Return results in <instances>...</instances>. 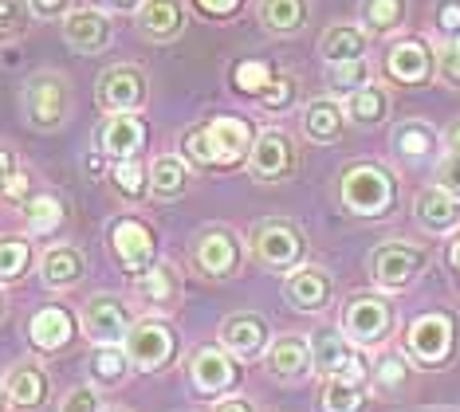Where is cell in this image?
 <instances>
[{
    "instance_id": "1",
    "label": "cell",
    "mask_w": 460,
    "mask_h": 412,
    "mask_svg": "<svg viewBox=\"0 0 460 412\" xmlns=\"http://www.w3.org/2000/svg\"><path fill=\"white\" fill-rule=\"evenodd\" d=\"M252 126L244 118H205L190 126V130L181 134V153L185 162L201 165V169H228L236 162H244L248 153H252Z\"/></svg>"
},
{
    "instance_id": "2",
    "label": "cell",
    "mask_w": 460,
    "mask_h": 412,
    "mask_svg": "<svg viewBox=\"0 0 460 412\" xmlns=\"http://www.w3.org/2000/svg\"><path fill=\"white\" fill-rule=\"evenodd\" d=\"M24 114L36 130H59L71 114V83L59 71H40L24 87Z\"/></svg>"
},
{
    "instance_id": "3",
    "label": "cell",
    "mask_w": 460,
    "mask_h": 412,
    "mask_svg": "<svg viewBox=\"0 0 460 412\" xmlns=\"http://www.w3.org/2000/svg\"><path fill=\"white\" fill-rule=\"evenodd\" d=\"M342 205L358 216H382L394 205V177L382 165H350L342 173Z\"/></svg>"
},
{
    "instance_id": "4",
    "label": "cell",
    "mask_w": 460,
    "mask_h": 412,
    "mask_svg": "<svg viewBox=\"0 0 460 412\" xmlns=\"http://www.w3.org/2000/svg\"><path fill=\"white\" fill-rule=\"evenodd\" d=\"M150 83H146V75L138 67H130V63H114V67H107L99 75V107L107 114H138L146 107V99H150Z\"/></svg>"
},
{
    "instance_id": "5",
    "label": "cell",
    "mask_w": 460,
    "mask_h": 412,
    "mask_svg": "<svg viewBox=\"0 0 460 412\" xmlns=\"http://www.w3.org/2000/svg\"><path fill=\"white\" fill-rule=\"evenodd\" d=\"M127 357L138 369H162L165 362L173 357V330L170 322H158V319H142L130 326L127 334Z\"/></svg>"
},
{
    "instance_id": "6",
    "label": "cell",
    "mask_w": 460,
    "mask_h": 412,
    "mask_svg": "<svg viewBox=\"0 0 460 412\" xmlns=\"http://www.w3.org/2000/svg\"><path fill=\"white\" fill-rule=\"evenodd\" d=\"M311 362H315L319 373L339 377V381H350V385H358L366 377L362 357L350 350L347 337L334 334V330H319L315 334V342H311Z\"/></svg>"
},
{
    "instance_id": "7",
    "label": "cell",
    "mask_w": 460,
    "mask_h": 412,
    "mask_svg": "<svg viewBox=\"0 0 460 412\" xmlns=\"http://www.w3.org/2000/svg\"><path fill=\"white\" fill-rule=\"evenodd\" d=\"M252 244H256V256L264 259L271 271H291L303 256V236L288 220H264V224L256 228Z\"/></svg>"
},
{
    "instance_id": "8",
    "label": "cell",
    "mask_w": 460,
    "mask_h": 412,
    "mask_svg": "<svg viewBox=\"0 0 460 412\" xmlns=\"http://www.w3.org/2000/svg\"><path fill=\"white\" fill-rule=\"evenodd\" d=\"M111 251L114 259L122 263V271H130L138 279L142 271L154 267V232L142 224V220H119L111 228Z\"/></svg>"
},
{
    "instance_id": "9",
    "label": "cell",
    "mask_w": 460,
    "mask_h": 412,
    "mask_svg": "<svg viewBox=\"0 0 460 412\" xmlns=\"http://www.w3.org/2000/svg\"><path fill=\"white\" fill-rule=\"evenodd\" d=\"M390 322H394L390 306L382 299H374V294H358V299H350L347 311H342V330L362 346H378L382 337L390 334Z\"/></svg>"
},
{
    "instance_id": "10",
    "label": "cell",
    "mask_w": 460,
    "mask_h": 412,
    "mask_svg": "<svg viewBox=\"0 0 460 412\" xmlns=\"http://www.w3.org/2000/svg\"><path fill=\"white\" fill-rule=\"evenodd\" d=\"M240 259H244V251L228 228H205L197 236V267L213 279H233L240 271Z\"/></svg>"
},
{
    "instance_id": "11",
    "label": "cell",
    "mask_w": 460,
    "mask_h": 412,
    "mask_svg": "<svg viewBox=\"0 0 460 412\" xmlns=\"http://www.w3.org/2000/svg\"><path fill=\"white\" fill-rule=\"evenodd\" d=\"M425 267V251L413 248V244H382L378 251L370 256V271L374 279L382 283V287H405V283H413L417 275Z\"/></svg>"
},
{
    "instance_id": "12",
    "label": "cell",
    "mask_w": 460,
    "mask_h": 412,
    "mask_svg": "<svg viewBox=\"0 0 460 412\" xmlns=\"http://www.w3.org/2000/svg\"><path fill=\"white\" fill-rule=\"evenodd\" d=\"M248 165L260 181H279L296 169V142L284 130H264L252 142V153H248Z\"/></svg>"
},
{
    "instance_id": "13",
    "label": "cell",
    "mask_w": 460,
    "mask_h": 412,
    "mask_svg": "<svg viewBox=\"0 0 460 412\" xmlns=\"http://www.w3.org/2000/svg\"><path fill=\"white\" fill-rule=\"evenodd\" d=\"M83 326H87V337H95V342L119 346L122 337L130 334V311L122 306V299H114V294H99V299H91L87 311H83Z\"/></svg>"
},
{
    "instance_id": "14",
    "label": "cell",
    "mask_w": 460,
    "mask_h": 412,
    "mask_svg": "<svg viewBox=\"0 0 460 412\" xmlns=\"http://www.w3.org/2000/svg\"><path fill=\"white\" fill-rule=\"evenodd\" d=\"M64 39L79 56H95L111 44V16L102 8H71L64 16Z\"/></svg>"
},
{
    "instance_id": "15",
    "label": "cell",
    "mask_w": 460,
    "mask_h": 412,
    "mask_svg": "<svg viewBox=\"0 0 460 412\" xmlns=\"http://www.w3.org/2000/svg\"><path fill=\"white\" fill-rule=\"evenodd\" d=\"M134 24L146 39H154V44H165V39H177L190 24V16H185V4L181 0H142V8L134 13Z\"/></svg>"
},
{
    "instance_id": "16",
    "label": "cell",
    "mask_w": 460,
    "mask_h": 412,
    "mask_svg": "<svg viewBox=\"0 0 460 412\" xmlns=\"http://www.w3.org/2000/svg\"><path fill=\"white\" fill-rule=\"evenodd\" d=\"M142 142H146V122L138 114H111L99 126V150L114 157V162H130L142 150Z\"/></svg>"
},
{
    "instance_id": "17",
    "label": "cell",
    "mask_w": 460,
    "mask_h": 412,
    "mask_svg": "<svg viewBox=\"0 0 460 412\" xmlns=\"http://www.w3.org/2000/svg\"><path fill=\"white\" fill-rule=\"evenodd\" d=\"M453 350V322L445 314H421L410 326V354L417 362H441Z\"/></svg>"
},
{
    "instance_id": "18",
    "label": "cell",
    "mask_w": 460,
    "mask_h": 412,
    "mask_svg": "<svg viewBox=\"0 0 460 412\" xmlns=\"http://www.w3.org/2000/svg\"><path fill=\"white\" fill-rule=\"evenodd\" d=\"M221 342L228 354L252 362L268 346V322L260 319V314H233V319H225V326H221Z\"/></svg>"
},
{
    "instance_id": "19",
    "label": "cell",
    "mask_w": 460,
    "mask_h": 412,
    "mask_svg": "<svg viewBox=\"0 0 460 412\" xmlns=\"http://www.w3.org/2000/svg\"><path fill=\"white\" fill-rule=\"evenodd\" d=\"M385 75L394 83L417 87V83H425L433 75V56H429V48L421 39H402V44H394L390 56H385Z\"/></svg>"
},
{
    "instance_id": "20",
    "label": "cell",
    "mask_w": 460,
    "mask_h": 412,
    "mask_svg": "<svg viewBox=\"0 0 460 412\" xmlns=\"http://www.w3.org/2000/svg\"><path fill=\"white\" fill-rule=\"evenodd\" d=\"M193 381L201 393H228V389L236 385V365L228 350L221 346H205V350H197L193 357Z\"/></svg>"
},
{
    "instance_id": "21",
    "label": "cell",
    "mask_w": 460,
    "mask_h": 412,
    "mask_svg": "<svg viewBox=\"0 0 460 412\" xmlns=\"http://www.w3.org/2000/svg\"><path fill=\"white\" fill-rule=\"evenodd\" d=\"M284 291L296 311H323L331 302V275L323 267H299L288 275Z\"/></svg>"
},
{
    "instance_id": "22",
    "label": "cell",
    "mask_w": 460,
    "mask_h": 412,
    "mask_svg": "<svg viewBox=\"0 0 460 412\" xmlns=\"http://www.w3.org/2000/svg\"><path fill=\"white\" fill-rule=\"evenodd\" d=\"M28 334H32V346L36 350H64L71 342V334H75V322H71V314L64 306H44V311L32 314V322H28Z\"/></svg>"
},
{
    "instance_id": "23",
    "label": "cell",
    "mask_w": 460,
    "mask_h": 412,
    "mask_svg": "<svg viewBox=\"0 0 460 412\" xmlns=\"http://www.w3.org/2000/svg\"><path fill=\"white\" fill-rule=\"evenodd\" d=\"M413 213L429 232H448L460 224V200L433 185V188H425V193H417Z\"/></svg>"
},
{
    "instance_id": "24",
    "label": "cell",
    "mask_w": 460,
    "mask_h": 412,
    "mask_svg": "<svg viewBox=\"0 0 460 412\" xmlns=\"http://www.w3.org/2000/svg\"><path fill=\"white\" fill-rule=\"evenodd\" d=\"M260 24L276 36H296L311 16V0H260Z\"/></svg>"
},
{
    "instance_id": "25",
    "label": "cell",
    "mask_w": 460,
    "mask_h": 412,
    "mask_svg": "<svg viewBox=\"0 0 460 412\" xmlns=\"http://www.w3.org/2000/svg\"><path fill=\"white\" fill-rule=\"evenodd\" d=\"M311 365V346L299 334H284L268 346V369L276 377H299Z\"/></svg>"
},
{
    "instance_id": "26",
    "label": "cell",
    "mask_w": 460,
    "mask_h": 412,
    "mask_svg": "<svg viewBox=\"0 0 460 412\" xmlns=\"http://www.w3.org/2000/svg\"><path fill=\"white\" fill-rule=\"evenodd\" d=\"M4 393L16 408H40L48 400V377L40 365H16L4 381Z\"/></svg>"
},
{
    "instance_id": "27",
    "label": "cell",
    "mask_w": 460,
    "mask_h": 412,
    "mask_svg": "<svg viewBox=\"0 0 460 412\" xmlns=\"http://www.w3.org/2000/svg\"><path fill=\"white\" fill-rule=\"evenodd\" d=\"M362 51H366V31L354 28V24H331L319 39V56L327 59V67L331 63L362 59Z\"/></svg>"
},
{
    "instance_id": "28",
    "label": "cell",
    "mask_w": 460,
    "mask_h": 412,
    "mask_svg": "<svg viewBox=\"0 0 460 412\" xmlns=\"http://www.w3.org/2000/svg\"><path fill=\"white\" fill-rule=\"evenodd\" d=\"M347 126V114L334 99H311L307 110H303V130H307L311 142H334Z\"/></svg>"
},
{
    "instance_id": "29",
    "label": "cell",
    "mask_w": 460,
    "mask_h": 412,
    "mask_svg": "<svg viewBox=\"0 0 460 412\" xmlns=\"http://www.w3.org/2000/svg\"><path fill=\"white\" fill-rule=\"evenodd\" d=\"M40 275H44L48 287H75L83 279V256L75 248H48L44 263H40Z\"/></svg>"
},
{
    "instance_id": "30",
    "label": "cell",
    "mask_w": 460,
    "mask_h": 412,
    "mask_svg": "<svg viewBox=\"0 0 460 412\" xmlns=\"http://www.w3.org/2000/svg\"><path fill=\"white\" fill-rule=\"evenodd\" d=\"M185 181H190V173H185V162L177 153H162L158 162L150 165V188L158 197H177L185 193Z\"/></svg>"
},
{
    "instance_id": "31",
    "label": "cell",
    "mask_w": 460,
    "mask_h": 412,
    "mask_svg": "<svg viewBox=\"0 0 460 412\" xmlns=\"http://www.w3.org/2000/svg\"><path fill=\"white\" fill-rule=\"evenodd\" d=\"M385 110H390V99H385V91L374 87V83H370V87H362V91H354L347 99V118H354L358 126L382 122Z\"/></svg>"
},
{
    "instance_id": "32",
    "label": "cell",
    "mask_w": 460,
    "mask_h": 412,
    "mask_svg": "<svg viewBox=\"0 0 460 412\" xmlns=\"http://www.w3.org/2000/svg\"><path fill=\"white\" fill-rule=\"evenodd\" d=\"M405 0H362V24L366 31H378V36H385V31H397L405 20Z\"/></svg>"
},
{
    "instance_id": "33",
    "label": "cell",
    "mask_w": 460,
    "mask_h": 412,
    "mask_svg": "<svg viewBox=\"0 0 460 412\" xmlns=\"http://www.w3.org/2000/svg\"><path fill=\"white\" fill-rule=\"evenodd\" d=\"M24 220H28V232H36V236H48V232L59 228V220H64V205H59L51 193L28 197L24 200Z\"/></svg>"
},
{
    "instance_id": "34",
    "label": "cell",
    "mask_w": 460,
    "mask_h": 412,
    "mask_svg": "<svg viewBox=\"0 0 460 412\" xmlns=\"http://www.w3.org/2000/svg\"><path fill=\"white\" fill-rule=\"evenodd\" d=\"M327 83L334 94H350L370 87V67H366V59H350V63H331L327 67Z\"/></svg>"
},
{
    "instance_id": "35",
    "label": "cell",
    "mask_w": 460,
    "mask_h": 412,
    "mask_svg": "<svg viewBox=\"0 0 460 412\" xmlns=\"http://www.w3.org/2000/svg\"><path fill=\"white\" fill-rule=\"evenodd\" d=\"M28 259H32V248L20 236H0V283H16L24 275Z\"/></svg>"
},
{
    "instance_id": "36",
    "label": "cell",
    "mask_w": 460,
    "mask_h": 412,
    "mask_svg": "<svg viewBox=\"0 0 460 412\" xmlns=\"http://www.w3.org/2000/svg\"><path fill=\"white\" fill-rule=\"evenodd\" d=\"M276 79V71H271V63H260V59H248V63H236L233 67V87L240 94H264L268 83Z\"/></svg>"
},
{
    "instance_id": "37",
    "label": "cell",
    "mask_w": 460,
    "mask_h": 412,
    "mask_svg": "<svg viewBox=\"0 0 460 412\" xmlns=\"http://www.w3.org/2000/svg\"><path fill=\"white\" fill-rule=\"evenodd\" d=\"M138 294L146 302H154V306L173 302L177 299V279L165 267H150V271L138 275Z\"/></svg>"
},
{
    "instance_id": "38",
    "label": "cell",
    "mask_w": 460,
    "mask_h": 412,
    "mask_svg": "<svg viewBox=\"0 0 460 412\" xmlns=\"http://www.w3.org/2000/svg\"><path fill=\"white\" fill-rule=\"evenodd\" d=\"M323 412H362V389L331 377L323 385Z\"/></svg>"
},
{
    "instance_id": "39",
    "label": "cell",
    "mask_w": 460,
    "mask_h": 412,
    "mask_svg": "<svg viewBox=\"0 0 460 412\" xmlns=\"http://www.w3.org/2000/svg\"><path fill=\"white\" fill-rule=\"evenodd\" d=\"M433 142L437 137L425 122H405V126H397V134H394L397 153H405V157H425L429 150H433Z\"/></svg>"
},
{
    "instance_id": "40",
    "label": "cell",
    "mask_w": 460,
    "mask_h": 412,
    "mask_svg": "<svg viewBox=\"0 0 460 412\" xmlns=\"http://www.w3.org/2000/svg\"><path fill=\"white\" fill-rule=\"evenodd\" d=\"M114 188H119V193H127V197H142L146 188H150V173H146V169L134 162H119L114 165Z\"/></svg>"
},
{
    "instance_id": "41",
    "label": "cell",
    "mask_w": 460,
    "mask_h": 412,
    "mask_svg": "<svg viewBox=\"0 0 460 412\" xmlns=\"http://www.w3.org/2000/svg\"><path fill=\"white\" fill-rule=\"evenodd\" d=\"M127 362H130V357L122 354L119 346H102V350H95V357H91L99 381H119V377L127 373Z\"/></svg>"
},
{
    "instance_id": "42",
    "label": "cell",
    "mask_w": 460,
    "mask_h": 412,
    "mask_svg": "<svg viewBox=\"0 0 460 412\" xmlns=\"http://www.w3.org/2000/svg\"><path fill=\"white\" fill-rule=\"evenodd\" d=\"M28 20H32L28 0H0V39L20 36V31L28 28Z\"/></svg>"
},
{
    "instance_id": "43",
    "label": "cell",
    "mask_w": 460,
    "mask_h": 412,
    "mask_svg": "<svg viewBox=\"0 0 460 412\" xmlns=\"http://www.w3.org/2000/svg\"><path fill=\"white\" fill-rule=\"evenodd\" d=\"M260 102H264L268 110H288L291 102H296V79H291V75H276L268 83V91L260 94Z\"/></svg>"
},
{
    "instance_id": "44",
    "label": "cell",
    "mask_w": 460,
    "mask_h": 412,
    "mask_svg": "<svg viewBox=\"0 0 460 412\" xmlns=\"http://www.w3.org/2000/svg\"><path fill=\"white\" fill-rule=\"evenodd\" d=\"M437 188H445L448 197L460 200V153L441 157V165H437Z\"/></svg>"
},
{
    "instance_id": "45",
    "label": "cell",
    "mask_w": 460,
    "mask_h": 412,
    "mask_svg": "<svg viewBox=\"0 0 460 412\" xmlns=\"http://www.w3.org/2000/svg\"><path fill=\"white\" fill-rule=\"evenodd\" d=\"M437 28L448 39H460V0H441L437 4Z\"/></svg>"
},
{
    "instance_id": "46",
    "label": "cell",
    "mask_w": 460,
    "mask_h": 412,
    "mask_svg": "<svg viewBox=\"0 0 460 412\" xmlns=\"http://www.w3.org/2000/svg\"><path fill=\"white\" fill-rule=\"evenodd\" d=\"M405 381V362H402V357H382V362H378V385L382 389H394V385H402Z\"/></svg>"
},
{
    "instance_id": "47",
    "label": "cell",
    "mask_w": 460,
    "mask_h": 412,
    "mask_svg": "<svg viewBox=\"0 0 460 412\" xmlns=\"http://www.w3.org/2000/svg\"><path fill=\"white\" fill-rule=\"evenodd\" d=\"M28 13L36 20H59L71 13V0H28Z\"/></svg>"
},
{
    "instance_id": "48",
    "label": "cell",
    "mask_w": 460,
    "mask_h": 412,
    "mask_svg": "<svg viewBox=\"0 0 460 412\" xmlns=\"http://www.w3.org/2000/svg\"><path fill=\"white\" fill-rule=\"evenodd\" d=\"M59 412H99V397L91 393L87 385H79V389H71V397L64 400Z\"/></svg>"
},
{
    "instance_id": "49",
    "label": "cell",
    "mask_w": 460,
    "mask_h": 412,
    "mask_svg": "<svg viewBox=\"0 0 460 412\" xmlns=\"http://www.w3.org/2000/svg\"><path fill=\"white\" fill-rule=\"evenodd\" d=\"M197 8H201L205 16H213V20H225V16H233L244 0H193Z\"/></svg>"
},
{
    "instance_id": "50",
    "label": "cell",
    "mask_w": 460,
    "mask_h": 412,
    "mask_svg": "<svg viewBox=\"0 0 460 412\" xmlns=\"http://www.w3.org/2000/svg\"><path fill=\"white\" fill-rule=\"evenodd\" d=\"M16 153L8 150V145H0V193H8V185L16 181Z\"/></svg>"
},
{
    "instance_id": "51",
    "label": "cell",
    "mask_w": 460,
    "mask_h": 412,
    "mask_svg": "<svg viewBox=\"0 0 460 412\" xmlns=\"http://www.w3.org/2000/svg\"><path fill=\"white\" fill-rule=\"evenodd\" d=\"M217 412H252V400H244V397H228L217 405Z\"/></svg>"
},
{
    "instance_id": "52",
    "label": "cell",
    "mask_w": 460,
    "mask_h": 412,
    "mask_svg": "<svg viewBox=\"0 0 460 412\" xmlns=\"http://www.w3.org/2000/svg\"><path fill=\"white\" fill-rule=\"evenodd\" d=\"M107 4H111V8H119V13H130V8H134V13H138V8H142V0H107Z\"/></svg>"
},
{
    "instance_id": "53",
    "label": "cell",
    "mask_w": 460,
    "mask_h": 412,
    "mask_svg": "<svg viewBox=\"0 0 460 412\" xmlns=\"http://www.w3.org/2000/svg\"><path fill=\"white\" fill-rule=\"evenodd\" d=\"M445 142H448V153H460V122L453 126V130H448Z\"/></svg>"
},
{
    "instance_id": "54",
    "label": "cell",
    "mask_w": 460,
    "mask_h": 412,
    "mask_svg": "<svg viewBox=\"0 0 460 412\" xmlns=\"http://www.w3.org/2000/svg\"><path fill=\"white\" fill-rule=\"evenodd\" d=\"M453 263H456V271H460V240L453 244Z\"/></svg>"
},
{
    "instance_id": "55",
    "label": "cell",
    "mask_w": 460,
    "mask_h": 412,
    "mask_svg": "<svg viewBox=\"0 0 460 412\" xmlns=\"http://www.w3.org/2000/svg\"><path fill=\"white\" fill-rule=\"evenodd\" d=\"M111 412H122V408H111Z\"/></svg>"
},
{
    "instance_id": "56",
    "label": "cell",
    "mask_w": 460,
    "mask_h": 412,
    "mask_svg": "<svg viewBox=\"0 0 460 412\" xmlns=\"http://www.w3.org/2000/svg\"><path fill=\"white\" fill-rule=\"evenodd\" d=\"M456 56H460V44H456Z\"/></svg>"
}]
</instances>
